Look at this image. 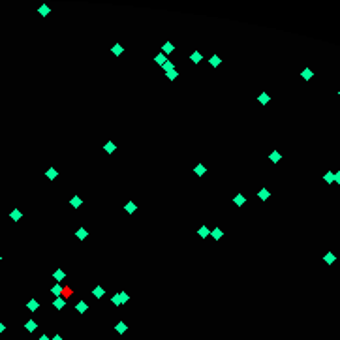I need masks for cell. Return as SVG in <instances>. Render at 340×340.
Instances as JSON below:
<instances>
[{
    "label": "cell",
    "mask_w": 340,
    "mask_h": 340,
    "mask_svg": "<svg viewBox=\"0 0 340 340\" xmlns=\"http://www.w3.org/2000/svg\"><path fill=\"white\" fill-rule=\"evenodd\" d=\"M92 293H94V297H98V299L103 297V287L102 286H96L94 289H92Z\"/></svg>",
    "instance_id": "cell-17"
},
{
    "label": "cell",
    "mask_w": 340,
    "mask_h": 340,
    "mask_svg": "<svg viewBox=\"0 0 340 340\" xmlns=\"http://www.w3.org/2000/svg\"><path fill=\"white\" fill-rule=\"evenodd\" d=\"M38 306H39V305H38V301H30V303H28V308H30V310H36Z\"/></svg>",
    "instance_id": "cell-27"
},
{
    "label": "cell",
    "mask_w": 340,
    "mask_h": 340,
    "mask_svg": "<svg viewBox=\"0 0 340 340\" xmlns=\"http://www.w3.org/2000/svg\"><path fill=\"white\" fill-rule=\"evenodd\" d=\"M323 259H325V263H329V265H331V263H334V261H337V256L329 252V254H325V258H323Z\"/></svg>",
    "instance_id": "cell-16"
},
{
    "label": "cell",
    "mask_w": 340,
    "mask_h": 340,
    "mask_svg": "<svg viewBox=\"0 0 340 340\" xmlns=\"http://www.w3.org/2000/svg\"><path fill=\"white\" fill-rule=\"evenodd\" d=\"M323 181H325L327 184H333V182H334V173H331V171H329V173H325V175H323Z\"/></svg>",
    "instance_id": "cell-15"
},
{
    "label": "cell",
    "mask_w": 340,
    "mask_h": 340,
    "mask_svg": "<svg viewBox=\"0 0 340 340\" xmlns=\"http://www.w3.org/2000/svg\"><path fill=\"white\" fill-rule=\"evenodd\" d=\"M269 195H271V192L267 190V188H261V190H259V194H258V197L261 199V201H267V199H269Z\"/></svg>",
    "instance_id": "cell-3"
},
{
    "label": "cell",
    "mask_w": 340,
    "mask_h": 340,
    "mask_svg": "<svg viewBox=\"0 0 340 340\" xmlns=\"http://www.w3.org/2000/svg\"><path fill=\"white\" fill-rule=\"evenodd\" d=\"M85 310H87V303H83V301H81V303H79V312L83 314Z\"/></svg>",
    "instance_id": "cell-29"
},
{
    "label": "cell",
    "mask_w": 340,
    "mask_h": 340,
    "mask_svg": "<svg viewBox=\"0 0 340 340\" xmlns=\"http://www.w3.org/2000/svg\"><path fill=\"white\" fill-rule=\"evenodd\" d=\"M258 100H259V103H261V105H267L271 98H269V94H267V92H261V94L258 96Z\"/></svg>",
    "instance_id": "cell-9"
},
{
    "label": "cell",
    "mask_w": 340,
    "mask_h": 340,
    "mask_svg": "<svg viewBox=\"0 0 340 340\" xmlns=\"http://www.w3.org/2000/svg\"><path fill=\"white\" fill-rule=\"evenodd\" d=\"M173 51H175V45H173V43H163V55L173 53Z\"/></svg>",
    "instance_id": "cell-18"
},
{
    "label": "cell",
    "mask_w": 340,
    "mask_h": 340,
    "mask_svg": "<svg viewBox=\"0 0 340 340\" xmlns=\"http://www.w3.org/2000/svg\"><path fill=\"white\" fill-rule=\"evenodd\" d=\"M113 305H120V293L113 297Z\"/></svg>",
    "instance_id": "cell-30"
},
{
    "label": "cell",
    "mask_w": 340,
    "mask_h": 340,
    "mask_svg": "<svg viewBox=\"0 0 340 340\" xmlns=\"http://www.w3.org/2000/svg\"><path fill=\"white\" fill-rule=\"evenodd\" d=\"M53 305H55V306H57V308H60V306H62V301H55V303H53Z\"/></svg>",
    "instance_id": "cell-34"
},
{
    "label": "cell",
    "mask_w": 340,
    "mask_h": 340,
    "mask_svg": "<svg viewBox=\"0 0 340 340\" xmlns=\"http://www.w3.org/2000/svg\"><path fill=\"white\" fill-rule=\"evenodd\" d=\"M222 229H220V227H214V229L213 231H211V237H213L214 239V241H220V239H222Z\"/></svg>",
    "instance_id": "cell-5"
},
{
    "label": "cell",
    "mask_w": 340,
    "mask_h": 340,
    "mask_svg": "<svg viewBox=\"0 0 340 340\" xmlns=\"http://www.w3.org/2000/svg\"><path fill=\"white\" fill-rule=\"evenodd\" d=\"M53 340H62V337H60V334H55V338Z\"/></svg>",
    "instance_id": "cell-35"
},
{
    "label": "cell",
    "mask_w": 340,
    "mask_h": 340,
    "mask_svg": "<svg viewBox=\"0 0 340 340\" xmlns=\"http://www.w3.org/2000/svg\"><path fill=\"white\" fill-rule=\"evenodd\" d=\"M163 70H165V71H171V70H175V64L171 62V60H165V64H163Z\"/></svg>",
    "instance_id": "cell-22"
},
{
    "label": "cell",
    "mask_w": 340,
    "mask_h": 340,
    "mask_svg": "<svg viewBox=\"0 0 340 340\" xmlns=\"http://www.w3.org/2000/svg\"><path fill=\"white\" fill-rule=\"evenodd\" d=\"M49 6H45V4H43V6H39V13H42L43 15V17H45V15H49Z\"/></svg>",
    "instance_id": "cell-24"
},
{
    "label": "cell",
    "mask_w": 340,
    "mask_h": 340,
    "mask_svg": "<svg viewBox=\"0 0 340 340\" xmlns=\"http://www.w3.org/2000/svg\"><path fill=\"white\" fill-rule=\"evenodd\" d=\"M165 75H167V79H169V81H175V79H177V70H171V71H165Z\"/></svg>",
    "instance_id": "cell-20"
},
{
    "label": "cell",
    "mask_w": 340,
    "mask_h": 340,
    "mask_svg": "<svg viewBox=\"0 0 340 340\" xmlns=\"http://www.w3.org/2000/svg\"><path fill=\"white\" fill-rule=\"evenodd\" d=\"M57 169H55V167H49V169H47V179H49V181H55V179H57Z\"/></svg>",
    "instance_id": "cell-12"
},
{
    "label": "cell",
    "mask_w": 340,
    "mask_h": 340,
    "mask_svg": "<svg viewBox=\"0 0 340 340\" xmlns=\"http://www.w3.org/2000/svg\"><path fill=\"white\" fill-rule=\"evenodd\" d=\"M55 278H58V280L64 278V273H62V271H57V273H55Z\"/></svg>",
    "instance_id": "cell-32"
},
{
    "label": "cell",
    "mask_w": 340,
    "mask_h": 340,
    "mask_svg": "<svg viewBox=\"0 0 340 340\" xmlns=\"http://www.w3.org/2000/svg\"><path fill=\"white\" fill-rule=\"evenodd\" d=\"M197 235H199V237H201V239H205V237H209V235H211V231H209V227H207V226H201V227H199V229H197Z\"/></svg>",
    "instance_id": "cell-4"
},
{
    "label": "cell",
    "mask_w": 340,
    "mask_h": 340,
    "mask_svg": "<svg viewBox=\"0 0 340 340\" xmlns=\"http://www.w3.org/2000/svg\"><path fill=\"white\" fill-rule=\"evenodd\" d=\"M190 60L194 62V64H199V62L203 60V55H199V51H194V53L190 55Z\"/></svg>",
    "instance_id": "cell-2"
},
{
    "label": "cell",
    "mask_w": 340,
    "mask_h": 340,
    "mask_svg": "<svg viewBox=\"0 0 340 340\" xmlns=\"http://www.w3.org/2000/svg\"><path fill=\"white\" fill-rule=\"evenodd\" d=\"M2 331H4V325H2V323H0V333H2Z\"/></svg>",
    "instance_id": "cell-37"
},
{
    "label": "cell",
    "mask_w": 340,
    "mask_h": 340,
    "mask_svg": "<svg viewBox=\"0 0 340 340\" xmlns=\"http://www.w3.org/2000/svg\"><path fill=\"white\" fill-rule=\"evenodd\" d=\"M211 66H214V68H216V66H220V62H222V60H220V57H218V55H214V57H211Z\"/></svg>",
    "instance_id": "cell-19"
},
{
    "label": "cell",
    "mask_w": 340,
    "mask_h": 340,
    "mask_svg": "<svg viewBox=\"0 0 340 340\" xmlns=\"http://www.w3.org/2000/svg\"><path fill=\"white\" fill-rule=\"evenodd\" d=\"M70 203H71V207H73V209H79V207L83 205V199L79 197V195H75V197H71Z\"/></svg>",
    "instance_id": "cell-8"
},
{
    "label": "cell",
    "mask_w": 340,
    "mask_h": 340,
    "mask_svg": "<svg viewBox=\"0 0 340 340\" xmlns=\"http://www.w3.org/2000/svg\"><path fill=\"white\" fill-rule=\"evenodd\" d=\"M154 60H156V64H162V66H163V64H165V55H156V58H154Z\"/></svg>",
    "instance_id": "cell-21"
},
{
    "label": "cell",
    "mask_w": 340,
    "mask_h": 340,
    "mask_svg": "<svg viewBox=\"0 0 340 340\" xmlns=\"http://www.w3.org/2000/svg\"><path fill=\"white\" fill-rule=\"evenodd\" d=\"M194 171H195V175H199V177H201V175H205V173H207V167L203 165V163H197V165L194 167Z\"/></svg>",
    "instance_id": "cell-7"
},
{
    "label": "cell",
    "mask_w": 340,
    "mask_h": 340,
    "mask_svg": "<svg viewBox=\"0 0 340 340\" xmlns=\"http://www.w3.org/2000/svg\"><path fill=\"white\" fill-rule=\"evenodd\" d=\"M75 235H77V239H79V241H85V239H87V235H89V233H87V229H85V227H79V229H77V233H75Z\"/></svg>",
    "instance_id": "cell-10"
},
{
    "label": "cell",
    "mask_w": 340,
    "mask_h": 340,
    "mask_svg": "<svg viewBox=\"0 0 340 340\" xmlns=\"http://www.w3.org/2000/svg\"><path fill=\"white\" fill-rule=\"evenodd\" d=\"M334 182H338V184H340V171L334 173Z\"/></svg>",
    "instance_id": "cell-33"
},
{
    "label": "cell",
    "mask_w": 340,
    "mask_h": 340,
    "mask_svg": "<svg viewBox=\"0 0 340 340\" xmlns=\"http://www.w3.org/2000/svg\"><path fill=\"white\" fill-rule=\"evenodd\" d=\"M115 149H117V147H115V143H111V141H107L105 143V145H103V150H105V152H115Z\"/></svg>",
    "instance_id": "cell-13"
},
{
    "label": "cell",
    "mask_w": 340,
    "mask_h": 340,
    "mask_svg": "<svg viewBox=\"0 0 340 340\" xmlns=\"http://www.w3.org/2000/svg\"><path fill=\"white\" fill-rule=\"evenodd\" d=\"M11 218H13L15 222H17V220L21 218V213H19V211H13V213H11Z\"/></svg>",
    "instance_id": "cell-28"
},
{
    "label": "cell",
    "mask_w": 340,
    "mask_h": 340,
    "mask_svg": "<svg viewBox=\"0 0 340 340\" xmlns=\"http://www.w3.org/2000/svg\"><path fill=\"white\" fill-rule=\"evenodd\" d=\"M312 75H314V71L310 70V68H305V70L301 71V77L305 79V81H308V79H312Z\"/></svg>",
    "instance_id": "cell-6"
},
{
    "label": "cell",
    "mask_w": 340,
    "mask_h": 340,
    "mask_svg": "<svg viewBox=\"0 0 340 340\" xmlns=\"http://www.w3.org/2000/svg\"><path fill=\"white\" fill-rule=\"evenodd\" d=\"M113 53H115V57H120V53H122V47H120V43L113 45Z\"/></svg>",
    "instance_id": "cell-25"
},
{
    "label": "cell",
    "mask_w": 340,
    "mask_h": 340,
    "mask_svg": "<svg viewBox=\"0 0 340 340\" xmlns=\"http://www.w3.org/2000/svg\"><path fill=\"white\" fill-rule=\"evenodd\" d=\"M126 301H130V297L126 293H120V303H126Z\"/></svg>",
    "instance_id": "cell-31"
},
{
    "label": "cell",
    "mask_w": 340,
    "mask_h": 340,
    "mask_svg": "<svg viewBox=\"0 0 340 340\" xmlns=\"http://www.w3.org/2000/svg\"><path fill=\"white\" fill-rule=\"evenodd\" d=\"M39 340H49V338H47V337H45V334H43V337H39Z\"/></svg>",
    "instance_id": "cell-36"
},
{
    "label": "cell",
    "mask_w": 340,
    "mask_h": 340,
    "mask_svg": "<svg viewBox=\"0 0 340 340\" xmlns=\"http://www.w3.org/2000/svg\"><path fill=\"white\" fill-rule=\"evenodd\" d=\"M34 329H36V321H32V319H30V321H26V331H30V333H32Z\"/></svg>",
    "instance_id": "cell-26"
},
{
    "label": "cell",
    "mask_w": 340,
    "mask_h": 340,
    "mask_svg": "<svg viewBox=\"0 0 340 340\" xmlns=\"http://www.w3.org/2000/svg\"><path fill=\"white\" fill-rule=\"evenodd\" d=\"M269 160H271V162H273V163H278L280 160H282V154H280L278 150H273V152L269 154Z\"/></svg>",
    "instance_id": "cell-1"
},
{
    "label": "cell",
    "mask_w": 340,
    "mask_h": 340,
    "mask_svg": "<svg viewBox=\"0 0 340 340\" xmlns=\"http://www.w3.org/2000/svg\"><path fill=\"white\" fill-rule=\"evenodd\" d=\"M233 201H235V205H237V207H241V205H244L246 197H244L242 194H239V195H235V199H233Z\"/></svg>",
    "instance_id": "cell-11"
},
{
    "label": "cell",
    "mask_w": 340,
    "mask_h": 340,
    "mask_svg": "<svg viewBox=\"0 0 340 340\" xmlns=\"http://www.w3.org/2000/svg\"><path fill=\"white\" fill-rule=\"evenodd\" d=\"M126 331H128V327L124 325L122 321H120V323H117V333H120V334H122V333H126Z\"/></svg>",
    "instance_id": "cell-23"
},
{
    "label": "cell",
    "mask_w": 340,
    "mask_h": 340,
    "mask_svg": "<svg viewBox=\"0 0 340 340\" xmlns=\"http://www.w3.org/2000/svg\"><path fill=\"white\" fill-rule=\"evenodd\" d=\"M124 209H126V213H130V214H132V213H135V209H137V207H135V203H134V201H128L126 205H124Z\"/></svg>",
    "instance_id": "cell-14"
},
{
    "label": "cell",
    "mask_w": 340,
    "mask_h": 340,
    "mask_svg": "<svg viewBox=\"0 0 340 340\" xmlns=\"http://www.w3.org/2000/svg\"><path fill=\"white\" fill-rule=\"evenodd\" d=\"M338 96H340V90H338Z\"/></svg>",
    "instance_id": "cell-38"
}]
</instances>
